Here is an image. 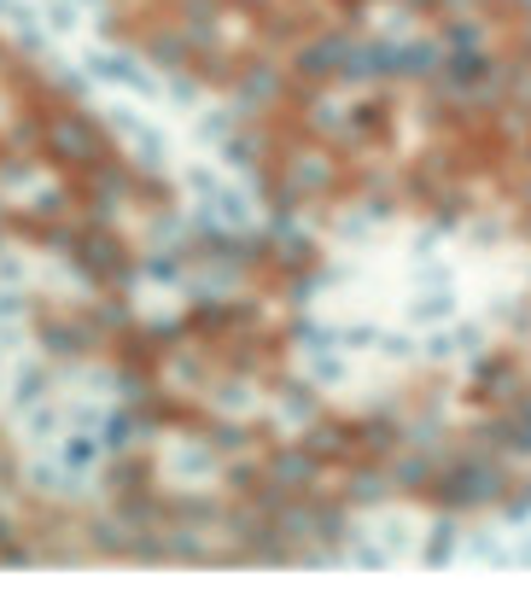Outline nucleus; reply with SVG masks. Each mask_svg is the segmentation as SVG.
<instances>
[{
	"label": "nucleus",
	"mask_w": 531,
	"mask_h": 601,
	"mask_svg": "<svg viewBox=\"0 0 531 601\" xmlns=\"http://www.w3.org/2000/svg\"><path fill=\"white\" fill-rule=\"evenodd\" d=\"M117 147H111V129L99 117L88 112H76V106H53V112H41V158L59 164V170H71V176H88L94 164H106Z\"/></svg>",
	"instance_id": "obj_1"
},
{
	"label": "nucleus",
	"mask_w": 531,
	"mask_h": 601,
	"mask_svg": "<svg viewBox=\"0 0 531 601\" xmlns=\"http://www.w3.org/2000/svg\"><path fill=\"white\" fill-rule=\"evenodd\" d=\"M71 268L82 281L94 286V293H135V275H140V263L135 252L123 245V234L111 222H88V228H76V240H71Z\"/></svg>",
	"instance_id": "obj_2"
},
{
	"label": "nucleus",
	"mask_w": 531,
	"mask_h": 601,
	"mask_svg": "<svg viewBox=\"0 0 531 601\" xmlns=\"http://www.w3.org/2000/svg\"><path fill=\"white\" fill-rule=\"evenodd\" d=\"M280 176L298 188V199H333L339 181H344L339 158L321 152V147H293V152H286V164H280Z\"/></svg>",
	"instance_id": "obj_3"
},
{
	"label": "nucleus",
	"mask_w": 531,
	"mask_h": 601,
	"mask_svg": "<svg viewBox=\"0 0 531 601\" xmlns=\"http://www.w3.org/2000/svg\"><path fill=\"white\" fill-rule=\"evenodd\" d=\"M321 455L310 450V444H275L269 450V462H263V473H269V485L275 491H286V496H304V491H316L321 485Z\"/></svg>",
	"instance_id": "obj_4"
},
{
	"label": "nucleus",
	"mask_w": 531,
	"mask_h": 601,
	"mask_svg": "<svg viewBox=\"0 0 531 601\" xmlns=\"http://www.w3.org/2000/svg\"><path fill=\"white\" fill-rule=\"evenodd\" d=\"M263 263H269L275 275H304V268L321 263V245L304 234L298 222H275L269 234H263Z\"/></svg>",
	"instance_id": "obj_5"
},
{
	"label": "nucleus",
	"mask_w": 531,
	"mask_h": 601,
	"mask_svg": "<svg viewBox=\"0 0 531 601\" xmlns=\"http://www.w3.org/2000/svg\"><path fill=\"white\" fill-rule=\"evenodd\" d=\"M82 71H88L94 82H111V88H129V94L158 99V82H152V71L140 65L135 53H111V48H99V53L82 59Z\"/></svg>",
	"instance_id": "obj_6"
},
{
	"label": "nucleus",
	"mask_w": 531,
	"mask_h": 601,
	"mask_svg": "<svg viewBox=\"0 0 531 601\" xmlns=\"http://www.w3.org/2000/svg\"><path fill=\"white\" fill-rule=\"evenodd\" d=\"M497 491V473H490L485 462H456L438 479V503H449V508H474V503H485V496Z\"/></svg>",
	"instance_id": "obj_7"
},
{
	"label": "nucleus",
	"mask_w": 531,
	"mask_h": 601,
	"mask_svg": "<svg viewBox=\"0 0 531 601\" xmlns=\"http://www.w3.org/2000/svg\"><path fill=\"white\" fill-rule=\"evenodd\" d=\"M111 135H117V140H129V158H135L147 176H158V164H163V135L152 129V123H140V117H129V112H117V117H111Z\"/></svg>",
	"instance_id": "obj_8"
},
{
	"label": "nucleus",
	"mask_w": 531,
	"mask_h": 601,
	"mask_svg": "<svg viewBox=\"0 0 531 601\" xmlns=\"http://www.w3.org/2000/svg\"><path fill=\"white\" fill-rule=\"evenodd\" d=\"M304 444H310L327 467L351 462V455H357V421H321V414H316V421L304 426Z\"/></svg>",
	"instance_id": "obj_9"
},
{
	"label": "nucleus",
	"mask_w": 531,
	"mask_h": 601,
	"mask_svg": "<svg viewBox=\"0 0 531 601\" xmlns=\"http://www.w3.org/2000/svg\"><path fill=\"white\" fill-rule=\"evenodd\" d=\"M344 59H351V41L344 35H316V41H304V53H298V76H310V82L344 76Z\"/></svg>",
	"instance_id": "obj_10"
},
{
	"label": "nucleus",
	"mask_w": 531,
	"mask_h": 601,
	"mask_svg": "<svg viewBox=\"0 0 531 601\" xmlns=\"http://www.w3.org/2000/svg\"><path fill=\"white\" fill-rule=\"evenodd\" d=\"M275 99H280V71L275 65H252L240 76V99H234L240 112H263V106H275Z\"/></svg>",
	"instance_id": "obj_11"
},
{
	"label": "nucleus",
	"mask_w": 531,
	"mask_h": 601,
	"mask_svg": "<svg viewBox=\"0 0 531 601\" xmlns=\"http://www.w3.org/2000/svg\"><path fill=\"white\" fill-rule=\"evenodd\" d=\"M53 398V362H24L12 375V409H35Z\"/></svg>",
	"instance_id": "obj_12"
},
{
	"label": "nucleus",
	"mask_w": 531,
	"mask_h": 601,
	"mask_svg": "<svg viewBox=\"0 0 531 601\" xmlns=\"http://www.w3.org/2000/svg\"><path fill=\"white\" fill-rule=\"evenodd\" d=\"M275 391H280V409L293 414V421L310 426L316 414H321V386H316V380H293V375L280 380V375H275Z\"/></svg>",
	"instance_id": "obj_13"
},
{
	"label": "nucleus",
	"mask_w": 531,
	"mask_h": 601,
	"mask_svg": "<svg viewBox=\"0 0 531 601\" xmlns=\"http://www.w3.org/2000/svg\"><path fill=\"white\" fill-rule=\"evenodd\" d=\"M204 444H211L216 455H252L257 426L252 421H204Z\"/></svg>",
	"instance_id": "obj_14"
},
{
	"label": "nucleus",
	"mask_w": 531,
	"mask_h": 601,
	"mask_svg": "<svg viewBox=\"0 0 531 601\" xmlns=\"http://www.w3.org/2000/svg\"><path fill=\"white\" fill-rule=\"evenodd\" d=\"M147 485H152V462H147V455H129V450H123L117 462L106 467V491H111V496H129V491H147Z\"/></svg>",
	"instance_id": "obj_15"
},
{
	"label": "nucleus",
	"mask_w": 531,
	"mask_h": 601,
	"mask_svg": "<svg viewBox=\"0 0 531 601\" xmlns=\"http://www.w3.org/2000/svg\"><path fill=\"white\" fill-rule=\"evenodd\" d=\"M397 48H385V41H351V59H344V76H385L397 71Z\"/></svg>",
	"instance_id": "obj_16"
},
{
	"label": "nucleus",
	"mask_w": 531,
	"mask_h": 601,
	"mask_svg": "<svg viewBox=\"0 0 531 601\" xmlns=\"http://www.w3.org/2000/svg\"><path fill=\"white\" fill-rule=\"evenodd\" d=\"M204 217L222 222V228H252V204H245L240 188H229V181H222V188L204 199Z\"/></svg>",
	"instance_id": "obj_17"
},
{
	"label": "nucleus",
	"mask_w": 531,
	"mask_h": 601,
	"mask_svg": "<svg viewBox=\"0 0 531 601\" xmlns=\"http://www.w3.org/2000/svg\"><path fill=\"white\" fill-rule=\"evenodd\" d=\"M99 455H106V439H99V432H71V439L59 444V462H65L71 473H94Z\"/></svg>",
	"instance_id": "obj_18"
},
{
	"label": "nucleus",
	"mask_w": 531,
	"mask_h": 601,
	"mask_svg": "<svg viewBox=\"0 0 531 601\" xmlns=\"http://www.w3.org/2000/svg\"><path fill=\"white\" fill-rule=\"evenodd\" d=\"M392 491H397V485L385 479L380 467H357L351 479H344V503H357V508H362V503H385Z\"/></svg>",
	"instance_id": "obj_19"
},
{
	"label": "nucleus",
	"mask_w": 531,
	"mask_h": 601,
	"mask_svg": "<svg viewBox=\"0 0 531 601\" xmlns=\"http://www.w3.org/2000/svg\"><path fill=\"white\" fill-rule=\"evenodd\" d=\"M257 147H263L257 135L234 129V135H229V140H222V147H216V158L229 164V170H263V152H257Z\"/></svg>",
	"instance_id": "obj_20"
},
{
	"label": "nucleus",
	"mask_w": 531,
	"mask_h": 601,
	"mask_svg": "<svg viewBox=\"0 0 531 601\" xmlns=\"http://www.w3.org/2000/svg\"><path fill=\"white\" fill-rule=\"evenodd\" d=\"M222 479H229V496H234V503H257L263 485H269V473L252 467V462H234V467H222Z\"/></svg>",
	"instance_id": "obj_21"
},
{
	"label": "nucleus",
	"mask_w": 531,
	"mask_h": 601,
	"mask_svg": "<svg viewBox=\"0 0 531 601\" xmlns=\"http://www.w3.org/2000/svg\"><path fill=\"white\" fill-rule=\"evenodd\" d=\"M304 123H310L316 135H339L344 140V112H339V99H327V94L304 99Z\"/></svg>",
	"instance_id": "obj_22"
},
{
	"label": "nucleus",
	"mask_w": 531,
	"mask_h": 601,
	"mask_svg": "<svg viewBox=\"0 0 531 601\" xmlns=\"http://www.w3.org/2000/svg\"><path fill=\"white\" fill-rule=\"evenodd\" d=\"M392 444H397V426L385 421V414L357 421V455H392Z\"/></svg>",
	"instance_id": "obj_23"
},
{
	"label": "nucleus",
	"mask_w": 531,
	"mask_h": 601,
	"mask_svg": "<svg viewBox=\"0 0 531 601\" xmlns=\"http://www.w3.org/2000/svg\"><path fill=\"white\" fill-rule=\"evenodd\" d=\"M286 339H293L298 350H333V345H339V327H321V321H310V316H293Z\"/></svg>",
	"instance_id": "obj_24"
},
{
	"label": "nucleus",
	"mask_w": 531,
	"mask_h": 601,
	"mask_svg": "<svg viewBox=\"0 0 531 601\" xmlns=\"http://www.w3.org/2000/svg\"><path fill=\"white\" fill-rule=\"evenodd\" d=\"M321 286H327V268H321V263H316V268H304V275H286V304H293V309L316 304Z\"/></svg>",
	"instance_id": "obj_25"
},
{
	"label": "nucleus",
	"mask_w": 531,
	"mask_h": 601,
	"mask_svg": "<svg viewBox=\"0 0 531 601\" xmlns=\"http://www.w3.org/2000/svg\"><path fill=\"white\" fill-rule=\"evenodd\" d=\"M82 0H41V24H47L53 35H65V30H76L82 24Z\"/></svg>",
	"instance_id": "obj_26"
},
{
	"label": "nucleus",
	"mask_w": 531,
	"mask_h": 601,
	"mask_svg": "<svg viewBox=\"0 0 531 601\" xmlns=\"http://www.w3.org/2000/svg\"><path fill=\"white\" fill-rule=\"evenodd\" d=\"M30 414V439L41 444V439H59V432H65V421H71V414H59L53 403H35V409H24Z\"/></svg>",
	"instance_id": "obj_27"
},
{
	"label": "nucleus",
	"mask_w": 531,
	"mask_h": 601,
	"mask_svg": "<svg viewBox=\"0 0 531 601\" xmlns=\"http://www.w3.org/2000/svg\"><path fill=\"white\" fill-rule=\"evenodd\" d=\"M392 485L397 491H426V485H433V462H426V455H408V462H397Z\"/></svg>",
	"instance_id": "obj_28"
},
{
	"label": "nucleus",
	"mask_w": 531,
	"mask_h": 601,
	"mask_svg": "<svg viewBox=\"0 0 531 601\" xmlns=\"http://www.w3.org/2000/svg\"><path fill=\"white\" fill-rule=\"evenodd\" d=\"M163 94H170V106H181V112H188V106H199V94H204V76L199 71H188V76H170V88H163Z\"/></svg>",
	"instance_id": "obj_29"
},
{
	"label": "nucleus",
	"mask_w": 531,
	"mask_h": 601,
	"mask_svg": "<svg viewBox=\"0 0 531 601\" xmlns=\"http://www.w3.org/2000/svg\"><path fill=\"white\" fill-rule=\"evenodd\" d=\"M310 380L316 386H339L344 380V357H339V350H310Z\"/></svg>",
	"instance_id": "obj_30"
},
{
	"label": "nucleus",
	"mask_w": 531,
	"mask_h": 601,
	"mask_svg": "<svg viewBox=\"0 0 531 601\" xmlns=\"http://www.w3.org/2000/svg\"><path fill=\"white\" fill-rule=\"evenodd\" d=\"M65 473H71L65 462H59V467L41 462V467H30V485H35V491H76V479H65Z\"/></svg>",
	"instance_id": "obj_31"
},
{
	"label": "nucleus",
	"mask_w": 531,
	"mask_h": 601,
	"mask_svg": "<svg viewBox=\"0 0 531 601\" xmlns=\"http://www.w3.org/2000/svg\"><path fill=\"white\" fill-rule=\"evenodd\" d=\"M181 263H188V257H181V252H170V257H147L140 268H147L152 281H163V286H181Z\"/></svg>",
	"instance_id": "obj_32"
},
{
	"label": "nucleus",
	"mask_w": 531,
	"mask_h": 601,
	"mask_svg": "<svg viewBox=\"0 0 531 601\" xmlns=\"http://www.w3.org/2000/svg\"><path fill=\"white\" fill-rule=\"evenodd\" d=\"M392 59H397V71H403V76H421V71H433V48H426V41H421V48H397Z\"/></svg>",
	"instance_id": "obj_33"
},
{
	"label": "nucleus",
	"mask_w": 531,
	"mask_h": 601,
	"mask_svg": "<svg viewBox=\"0 0 531 601\" xmlns=\"http://www.w3.org/2000/svg\"><path fill=\"white\" fill-rule=\"evenodd\" d=\"M181 181H188V188H193L199 199H211V193L222 188V176H216V170H204V164H193V170H181Z\"/></svg>",
	"instance_id": "obj_34"
},
{
	"label": "nucleus",
	"mask_w": 531,
	"mask_h": 601,
	"mask_svg": "<svg viewBox=\"0 0 531 601\" xmlns=\"http://www.w3.org/2000/svg\"><path fill=\"white\" fill-rule=\"evenodd\" d=\"M339 345H344V350H368V345H380V327H368V321L339 327Z\"/></svg>",
	"instance_id": "obj_35"
},
{
	"label": "nucleus",
	"mask_w": 531,
	"mask_h": 601,
	"mask_svg": "<svg viewBox=\"0 0 531 601\" xmlns=\"http://www.w3.org/2000/svg\"><path fill=\"white\" fill-rule=\"evenodd\" d=\"M24 309H30V298L18 293V286H0V327H12L18 316H24Z\"/></svg>",
	"instance_id": "obj_36"
},
{
	"label": "nucleus",
	"mask_w": 531,
	"mask_h": 601,
	"mask_svg": "<svg viewBox=\"0 0 531 601\" xmlns=\"http://www.w3.org/2000/svg\"><path fill=\"white\" fill-rule=\"evenodd\" d=\"M449 544H456V526H449V520H438V531H433V544H426V561H444V555H449Z\"/></svg>",
	"instance_id": "obj_37"
},
{
	"label": "nucleus",
	"mask_w": 531,
	"mask_h": 601,
	"mask_svg": "<svg viewBox=\"0 0 531 601\" xmlns=\"http://www.w3.org/2000/svg\"><path fill=\"white\" fill-rule=\"evenodd\" d=\"M99 421H106V409H71V432H99Z\"/></svg>",
	"instance_id": "obj_38"
},
{
	"label": "nucleus",
	"mask_w": 531,
	"mask_h": 601,
	"mask_svg": "<svg viewBox=\"0 0 531 601\" xmlns=\"http://www.w3.org/2000/svg\"><path fill=\"white\" fill-rule=\"evenodd\" d=\"M351 561L368 567V572H380V567H385V549H374V544H351Z\"/></svg>",
	"instance_id": "obj_39"
},
{
	"label": "nucleus",
	"mask_w": 531,
	"mask_h": 601,
	"mask_svg": "<svg viewBox=\"0 0 531 601\" xmlns=\"http://www.w3.org/2000/svg\"><path fill=\"white\" fill-rule=\"evenodd\" d=\"M444 309H449V298H444V293H433V298H421L415 309H408V316H415V321H433V316H444Z\"/></svg>",
	"instance_id": "obj_40"
},
{
	"label": "nucleus",
	"mask_w": 531,
	"mask_h": 601,
	"mask_svg": "<svg viewBox=\"0 0 531 601\" xmlns=\"http://www.w3.org/2000/svg\"><path fill=\"white\" fill-rule=\"evenodd\" d=\"M234 7H245V12H263V7H269V0H234Z\"/></svg>",
	"instance_id": "obj_41"
},
{
	"label": "nucleus",
	"mask_w": 531,
	"mask_h": 601,
	"mask_svg": "<svg viewBox=\"0 0 531 601\" xmlns=\"http://www.w3.org/2000/svg\"><path fill=\"white\" fill-rule=\"evenodd\" d=\"M7 228H12V217H7V204H0V234H7Z\"/></svg>",
	"instance_id": "obj_42"
},
{
	"label": "nucleus",
	"mask_w": 531,
	"mask_h": 601,
	"mask_svg": "<svg viewBox=\"0 0 531 601\" xmlns=\"http://www.w3.org/2000/svg\"><path fill=\"white\" fill-rule=\"evenodd\" d=\"M0 357H7V339H0Z\"/></svg>",
	"instance_id": "obj_43"
},
{
	"label": "nucleus",
	"mask_w": 531,
	"mask_h": 601,
	"mask_svg": "<svg viewBox=\"0 0 531 601\" xmlns=\"http://www.w3.org/2000/svg\"><path fill=\"white\" fill-rule=\"evenodd\" d=\"M344 7H357V0H344Z\"/></svg>",
	"instance_id": "obj_44"
}]
</instances>
